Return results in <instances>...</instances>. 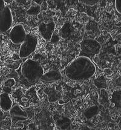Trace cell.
Masks as SVG:
<instances>
[{
  "label": "cell",
  "instance_id": "obj_1",
  "mask_svg": "<svg viewBox=\"0 0 121 130\" xmlns=\"http://www.w3.org/2000/svg\"><path fill=\"white\" fill-rule=\"evenodd\" d=\"M96 68L90 58L79 56L65 68L66 77L73 81L90 79L96 73Z\"/></svg>",
  "mask_w": 121,
  "mask_h": 130
},
{
  "label": "cell",
  "instance_id": "obj_2",
  "mask_svg": "<svg viewBox=\"0 0 121 130\" xmlns=\"http://www.w3.org/2000/svg\"><path fill=\"white\" fill-rule=\"evenodd\" d=\"M20 67L19 80L26 87L37 83L44 74V70L40 64L30 59L24 62Z\"/></svg>",
  "mask_w": 121,
  "mask_h": 130
},
{
  "label": "cell",
  "instance_id": "obj_3",
  "mask_svg": "<svg viewBox=\"0 0 121 130\" xmlns=\"http://www.w3.org/2000/svg\"><path fill=\"white\" fill-rule=\"evenodd\" d=\"M81 52L79 56L90 58L98 55L101 48V45L98 41L93 39H85L80 44Z\"/></svg>",
  "mask_w": 121,
  "mask_h": 130
},
{
  "label": "cell",
  "instance_id": "obj_4",
  "mask_svg": "<svg viewBox=\"0 0 121 130\" xmlns=\"http://www.w3.org/2000/svg\"><path fill=\"white\" fill-rule=\"evenodd\" d=\"M38 44L36 36L32 34H27L25 40L20 47L19 56L21 59L27 58L36 50Z\"/></svg>",
  "mask_w": 121,
  "mask_h": 130
},
{
  "label": "cell",
  "instance_id": "obj_5",
  "mask_svg": "<svg viewBox=\"0 0 121 130\" xmlns=\"http://www.w3.org/2000/svg\"><path fill=\"white\" fill-rule=\"evenodd\" d=\"M35 125L39 129H53L55 123L50 112L43 110L36 115Z\"/></svg>",
  "mask_w": 121,
  "mask_h": 130
},
{
  "label": "cell",
  "instance_id": "obj_6",
  "mask_svg": "<svg viewBox=\"0 0 121 130\" xmlns=\"http://www.w3.org/2000/svg\"><path fill=\"white\" fill-rule=\"evenodd\" d=\"M13 18L12 12L9 7L5 6L0 12V31L5 32L12 26Z\"/></svg>",
  "mask_w": 121,
  "mask_h": 130
},
{
  "label": "cell",
  "instance_id": "obj_7",
  "mask_svg": "<svg viewBox=\"0 0 121 130\" xmlns=\"http://www.w3.org/2000/svg\"><path fill=\"white\" fill-rule=\"evenodd\" d=\"M26 32L22 24L16 25L12 28L10 32V41L14 44H21L25 40Z\"/></svg>",
  "mask_w": 121,
  "mask_h": 130
},
{
  "label": "cell",
  "instance_id": "obj_8",
  "mask_svg": "<svg viewBox=\"0 0 121 130\" xmlns=\"http://www.w3.org/2000/svg\"><path fill=\"white\" fill-rule=\"evenodd\" d=\"M38 30L43 39L46 41H49L50 40L53 33L55 32V22L50 21L48 23H41L38 27Z\"/></svg>",
  "mask_w": 121,
  "mask_h": 130
},
{
  "label": "cell",
  "instance_id": "obj_9",
  "mask_svg": "<svg viewBox=\"0 0 121 130\" xmlns=\"http://www.w3.org/2000/svg\"><path fill=\"white\" fill-rule=\"evenodd\" d=\"M9 114L13 121H25L28 118V114L26 110H23L18 105L12 106L9 111Z\"/></svg>",
  "mask_w": 121,
  "mask_h": 130
},
{
  "label": "cell",
  "instance_id": "obj_10",
  "mask_svg": "<svg viewBox=\"0 0 121 130\" xmlns=\"http://www.w3.org/2000/svg\"><path fill=\"white\" fill-rule=\"evenodd\" d=\"M62 77V74L58 70H52L42 74L41 80L45 83H53L59 80Z\"/></svg>",
  "mask_w": 121,
  "mask_h": 130
},
{
  "label": "cell",
  "instance_id": "obj_11",
  "mask_svg": "<svg viewBox=\"0 0 121 130\" xmlns=\"http://www.w3.org/2000/svg\"><path fill=\"white\" fill-rule=\"evenodd\" d=\"M13 102L10 99L9 94L3 93L0 94V108L4 111H9L12 107Z\"/></svg>",
  "mask_w": 121,
  "mask_h": 130
},
{
  "label": "cell",
  "instance_id": "obj_12",
  "mask_svg": "<svg viewBox=\"0 0 121 130\" xmlns=\"http://www.w3.org/2000/svg\"><path fill=\"white\" fill-rule=\"evenodd\" d=\"M85 28L87 34L93 37L98 36L100 33L99 26L98 23L95 21H90L86 24Z\"/></svg>",
  "mask_w": 121,
  "mask_h": 130
},
{
  "label": "cell",
  "instance_id": "obj_13",
  "mask_svg": "<svg viewBox=\"0 0 121 130\" xmlns=\"http://www.w3.org/2000/svg\"><path fill=\"white\" fill-rule=\"evenodd\" d=\"M73 31H74V28L71 26V24L69 22H66L59 31V35L61 38L66 39L69 38L72 35Z\"/></svg>",
  "mask_w": 121,
  "mask_h": 130
},
{
  "label": "cell",
  "instance_id": "obj_14",
  "mask_svg": "<svg viewBox=\"0 0 121 130\" xmlns=\"http://www.w3.org/2000/svg\"><path fill=\"white\" fill-rule=\"evenodd\" d=\"M98 102L102 106L105 108H109L110 105V100L109 98V94L105 88L100 89V93L99 95Z\"/></svg>",
  "mask_w": 121,
  "mask_h": 130
},
{
  "label": "cell",
  "instance_id": "obj_15",
  "mask_svg": "<svg viewBox=\"0 0 121 130\" xmlns=\"http://www.w3.org/2000/svg\"><path fill=\"white\" fill-rule=\"evenodd\" d=\"M56 126L59 129H70L71 122L69 118L66 116L60 117L55 123Z\"/></svg>",
  "mask_w": 121,
  "mask_h": 130
},
{
  "label": "cell",
  "instance_id": "obj_16",
  "mask_svg": "<svg viewBox=\"0 0 121 130\" xmlns=\"http://www.w3.org/2000/svg\"><path fill=\"white\" fill-rule=\"evenodd\" d=\"M45 93L48 96L49 102L50 103L55 102L60 99L61 94L59 91L52 88H47L45 90Z\"/></svg>",
  "mask_w": 121,
  "mask_h": 130
},
{
  "label": "cell",
  "instance_id": "obj_17",
  "mask_svg": "<svg viewBox=\"0 0 121 130\" xmlns=\"http://www.w3.org/2000/svg\"><path fill=\"white\" fill-rule=\"evenodd\" d=\"M99 108L98 106L93 105L86 108L83 112L84 117L87 119H90L99 114Z\"/></svg>",
  "mask_w": 121,
  "mask_h": 130
},
{
  "label": "cell",
  "instance_id": "obj_18",
  "mask_svg": "<svg viewBox=\"0 0 121 130\" xmlns=\"http://www.w3.org/2000/svg\"><path fill=\"white\" fill-rule=\"evenodd\" d=\"M110 102L114 105V107L120 110L121 107V91L120 90H117L113 92L111 96Z\"/></svg>",
  "mask_w": 121,
  "mask_h": 130
},
{
  "label": "cell",
  "instance_id": "obj_19",
  "mask_svg": "<svg viewBox=\"0 0 121 130\" xmlns=\"http://www.w3.org/2000/svg\"><path fill=\"white\" fill-rule=\"evenodd\" d=\"M94 84L97 88L102 89V88H105L107 87V80L105 77L103 76H100L96 78L94 80Z\"/></svg>",
  "mask_w": 121,
  "mask_h": 130
},
{
  "label": "cell",
  "instance_id": "obj_20",
  "mask_svg": "<svg viewBox=\"0 0 121 130\" xmlns=\"http://www.w3.org/2000/svg\"><path fill=\"white\" fill-rule=\"evenodd\" d=\"M41 11V7L39 5L32 6L29 9L27 10V14L28 15H38L40 13Z\"/></svg>",
  "mask_w": 121,
  "mask_h": 130
},
{
  "label": "cell",
  "instance_id": "obj_21",
  "mask_svg": "<svg viewBox=\"0 0 121 130\" xmlns=\"http://www.w3.org/2000/svg\"><path fill=\"white\" fill-rule=\"evenodd\" d=\"M15 84H16V81L15 79L10 78V77L8 78L7 80H5L4 82V86L10 87V88H12V87L15 86Z\"/></svg>",
  "mask_w": 121,
  "mask_h": 130
},
{
  "label": "cell",
  "instance_id": "obj_22",
  "mask_svg": "<svg viewBox=\"0 0 121 130\" xmlns=\"http://www.w3.org/2000/svg\"><path fill=\"white\" fill-rule=\"evenodd\" d=\"M60 36L59 35V34H56V33H53L52 37H51L50 39V42H52V44H56L58 43L59 41Z\"/></svg>",
  "mask_w": 121,
  "mask_h": 130
},
{
  "label": "cell",
  "instance_id": "obj_23",
  "mask_svg": "<svg viewBox=\"0 0 121 130\" xmlns=\"http://www.w3.org/2000/svg\"><path fill=\"white\" fill-rule=\"evenodd\" d=\"M84 4L87 6H94L98 2L99 0H81Z\"/></svg>",
  "mask_w": 121,
  "mask_h": 130
},
{
  "label": "cell",
  "instance_id": "obj_24",
  "mask_svg": "<svg viewBox=\"0 0 121 130\" xmlns=\"http://www.w3.org/2000/svg\"><path fill=\"white\" fill-rule=\"evenodd\" d=\"M21 66V62L18 60V61L14 62L13 63H11L9 65V67L10 69H18Z\"/></svg>",
  "mask_w": 121,
  "mask_h": 130
},
{
  "label": "cell",
  "instance_id": "obj_25",
  "mask_svg": "<svg viewBox=\"0 0 121 130\" xmlns=\"http://www.w3.org/2000/svg\"><path fill=\"white\" fill-rule=\"evenodd\" d=\"M115 7L117 12L121 13V0H115Z\"/></svg>",
  "mask_w": 121,
  "mask_h": 130
},
{
  "label": "cell",
  "instance_id": "obj_26",
  "mask_svg": "<svg viewBox=\"0 0 121 130\" xmlns=\"http://www.w3.org/2000/svg\"><path fill=\"white\" fill-rule=\"evenodd\" d=\"M3 90V91H4V93H8V94H9V93H10L11 91H12V88L4 86Z\"/></svg>",
  "mask_w": 121,
  "mask_h": 130
},
{
  "label": "cell",
  "instance_id": "obj_27",
  "mask_svg": "<svg viewBox=\"0 0 121 130\" xmlns=\"http://www.w3.org/2000/svg\"><path fill=\"white\" fill-rule=\"evenodd\" d=\"M28 129H37V127H36L35 123H30L28 125Z\"/></svg>",
  "mask_w": 121,
  "mask_h": 130
},
{
  "label": "cell",
  "instance_id": "obj_28",
  "mask_svg": "<svg viewBox=\"0 0 121 130\" xmlns=\"http://www.w3.org/2000/svg\"><path fill=\"white\" fill-rule=\"evenodd\" d=\"M5 6V3H4V0H0V12L2 11Z\"/></svg>",
  "mask_w": 121,
  "mask_h": 130
},
{
  "label": "cell",
  "instance_id": "obj_29",
  "mask_svg": "<svg viewBox=\"0 0 121 130\" xmlns=\"http://www.w3.org/2000/svg\"><path fill=\"white\" fill-rule=\"evenodd\" d=\"M33 1H34L36 4H37L38 5H41V4H42V3L44 2L45 0H33Z\"/></svg>",
  "mask_w": 121,
  "mask_h": 130
},
{
  "label": "cell",
  "instance_id": "obj_30",
  "mask_svg": "<svg viewBox=\"0 0 121 130\" xmlns=\"http://www.w3.org/2000/svg\"><path fill=\"white\" fill-rule=\"evenodd\" d=\"M104 72H105V73L107 74H108V75H111V74H112V73H113L112 71H111V70L109 69H105L104 70Z\"/></svg>",
  "mask_w": 121,
  "mask_h": 130
},
{
  "label": "cell",
  "instance_id": "obj_31",
  "mask_svg": "<svg viewBox=\"0 0 121 130\" xmlns=\"http://www.w3.org/2000/svg\"><path fill=\"white\" fill-rule=\"evenodd\" d=\"M0 60H1V57H0Z\"/></svg>",
  "mask_w": 121,
  "mask_h": 130
}]
</instances>
